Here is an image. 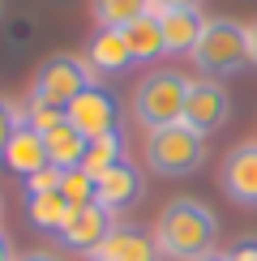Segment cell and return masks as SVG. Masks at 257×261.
Listing matches in <instances>:
<instances>
[{
    "instance_id": "obj_1",
    "label": "cell",
    "mask_w": 257,
    "mask_h": 261,
    "mask_svg": "<svg viewBox=\"0 0 257 261\" xmlns=\"http://www.w3.org/2000/svg\"><path fill=\"white\" fill-rule=\"evenodd\" d=\"M155 248L171 261H197L219 248V214L197 197H171L155 219Z\"/></svg>"
},
{
    "instance_id": "obj_2",
    "label": "cell",
    "mask_w": 257,
    "mask_h": 261,
    "mask_svg": "<svg viewBox=\"0 0 257 261\" xmlns=\"http://www.w3.org/2000/svg\"><path fill=\"white\" fill-rule=\"evenodd\" d=\"M189 77L176 69H155L146 73L142 82L133 86V120L155 133V128H167V124H180L185 120V103H189Z\"/></svg>"
},
{
    "instance_id": "obj_3",
    "label": "cell",
    "mask_w": 257,
    "mask_h": 261,
    "mask_svg": "<svg viewBox=\"0 0 257 261\" xmlns=\"http://www.w3.org/2000/svg\"><path fill=\"white\" fill-rule=\"evenodd\" d=\"M193 64L206 77H227V73H244L253 64L249 47V26L236 17H210L201 30L197 47H193Z\"/></svg>"
},
{
    "instance_id": "obj_4",
    "label": "cell",
    "mask_w": 257,
    "mask_h": 261,
    "mask_svg": "<svg viewBox=\"0 0 257 261\" xmlns=\"http://www.w3.org/2000/svg\"><path fill=\"white\" fill-rule=\"evenodd\" d=\"M90 86H99V73L90 69V60L78 56V51H56V56L39 60L35 82H30V94H26V99L69 107L82 90H90Z\"/></svg>"
},
{
    "instance_id": "obj_5",
    "label": "cell",
    "mask_w": 257,
    "mask_h": 261,
    "mask_svg": "<svg viewBox=\"0 0 257 261\" xmlns=\"http://www.w3.org/2000/svg\"><path fill=\"white\" fill-rule=\"evenodd\" d=\"M201 163H206V137L193 133L189 124H167L146 137V167L155 176H193Z\"/></svg>"
},
{
    "instance_id": "obj_6",
    "label": "cell",
    "mask_w": 257,
    "mask_h": 261,
    "mask_svg": "<svg viewBox=\"0 0 257 261\" xmlns=\"http://www.w3.org/2000/svg\"><path fill=\"white\" fill-rule=\"evenodd\" d=\"M227 120H232V94L219 86V77H197L189 86V103H185V120L180 124H189L193 133L210 137Z\"/></svg>"
},
{
    "instance_id": "obj_7",
    "label": "cell",
    "mask_w": 257,
    "mask_h": 261,
    "mask_svg": "<svg viewBox=\"0 0 257 261\" xmlns=\"http://www.w3.org/2000/svg\"><path fill=\"white\" fill-rule=\"evenodd\" d=\"M69 124L82 128L90 141L99 137H112L120 133V103H116L112 90H103V86H90V90H82L78 99L69 103Z\"/></svg>"
},
{
    "instance_id": "obj_8",
    "label": "cell",
    "mask_w": 257,
    "mask_h": 261,
    "mask_svg": "<svg viewBox=\"0 0 257 261\" xmlns=\"http://www.w3.org/2000/svg\"><path fill=\"white\" fill-rule=\"evenodd\" d=\"M219 184L223 193L244 205V210H257V141H240L232 146L219 163Z\"/></svg>"
},
{
    "instance_id": "obj_9",
    "label": "cell",
    "mask_w": 257,
    "mask_h": 261,
    "mask_svg": "<svg viewBox=\"0 0 257 261\" xmlns=\"http://www.w3.org/2000/svg\"><path fill=\"white\" fill-rule=\"evenodd\" d=\"M112 227H116V214L103 210L99 201H90V205H73L69 219H64V227H60V244H64V248H78V253L90 257L94 248H99L107 236H112Z\"/></svg>"
},
{
    "instance_id": "obj_10",
    "label": "cell",
    "mask_w": 257,
    "mask_h": 261,
    "mask_svg": "<svg viewBox=\"0 0 257 261\" xmlns=\"http://www.w3.org/2000/svg\"><path fill=\"white\" fill-rule=\"evenodd\" d=\"M142 193H146V176H142V167H137V163H128V159H120L112 171H107V176H99L94 201H99L103 210L120 214V210H128V205L142 201Z\"/></svg>"
},
{
    "instance_id": "obj_11",
    "label": "cell",
    "mask_w": 257,
    "mask_h": 261,
    "mask_svg": "<svg viewBox=\"0 0 257 261\" xmlns=\"http://www.w3.org/2000/svg\"><path fill=\"white\" fill-rule=\"evenodd\" d=\"M90 261H159V248L150 231H142L133 223H116L112 236L90 253Z\"/></svg>"
},
{
    "instance_id": "obj_12",
    "label": "cell",
    "mask_w": 257,
    "mask_h": 261,
    "mask_svg": "<svg viewBox=\"0 0 257 261\" xmlns=\"http://www.w3.org/2000/svg\"><path fill=\"white\" fill-rule=\"evenodd\" d=\"M206 13L201 9H159V26H163L167 56H193L201 30H206Z\"/></svg>"
},
{
    "instance_id": "obj_13",
    "label": "cell",
    "mask_w": 257,
    "mask_h": 261,
    "mask_svg": "<svg viewBox=\"0 0 257 261\" xmlns=\"http://www.w3.org/2000/svg\"><path fill=\"white\" fill-rule=\"evenodd\" d=\"M86 60H90V69L99 73V77L124 73L128 64H133V51H128L124 30H99V35H90V43H86Z\"/></svg>"
},
{
    "instance_id": "obj_14",
    "label": "cell",
    "mask_w": 257,
    "mask_h": 261,
    "mask_svg": "<svg viewBox=\"0 0 257 261\" xmlns=\"http://www.w3.org/2000/svg\"><path fill=\"white\" fill-rule=\"evenodd\" d=\"M5 167H9V171H17L21 180L35 176V171H43V167H52L43 133H35L30 124H21L17 133H13V141H9V150H5Z\"/></svg>"
},
{
    "instance_id": "obj_15",
    "label": "cell",
    "mask_w": 257,
    "mask_h": 261,
    "mask_svg": "<svg viewBox=\"0 0 257 261\" xmlns=\"http://www.w3.org/2000/svg\"><path fill=\"white\" fill-rule=\"evenodd\" d=\"M124 39H128V51H133L137 64H150L159 56H167V43H163V26H159V13H146L137 21L124 26Z\"/></svg>"
},
{
    "instance_id": "obj_16",
    "label": "cell",
    "mask_w": 257,
    "mask_h": 261,
    "mask_svg": "<svg viewBox=\"0 0 257 261\" xmlns=\"http://www.w3.org/2000/svg\"><path fill=\"white\" fill-rule=\"evenodd\" d=\"M47 159H52V167H60V171H69V167H82V159H86V150H90V137L82 133V128H73L69 120H64L60 128H52L47 137Z\"/></svg>"
},
{
    "instance_id": "obj_17",
    "label": "cell",
    "mask_w": 257,
    "mask_h": 261,
    "mask_svg": "<svg viewBox=\"0 0 257 261\" xmlns=\"http://www.w3.org/2000/svg\"><path fill=\"white\" fill-rule=\"evenodd\" d=\"M155 13L150 0H90V17L99 30H124L128 21Z\"/></svg>"
},
{
    "instance_id": "obj_18",
    "label": "cell",
    "mask_w": 257,
    "mask_h": 261,
    "mask_svg": "<svg viewBox=\"0 0 257 261\" xmlns=\"http://www.w3.org/2000/svg\"><path fill=\"white\" fill-rule=\"evenodd\" d=\"M69 210H73V205L64 201L60 193L26 197V214H30V223H35L39 231H56V236H60V227H64V219H69Z\"/></svg>"
},
{
    "instance_id": "obj_19",
    "label": "cell",
    "mask_w": 257,
    "mask_h": 261,
    "mask_svg": "<svg viewBox=\"0 0 257 261\" xmlns=\"http://www.w3.org/2000/svg\"><path fill=\"white\" fill-rule=\"evenodd\" d=\"M120 159H124V133L99 137V141H90V150H86V159H82V171H90V176L99 180V176H107V171H112Z\"/></svg>"
},
{
    "instance_id": "obj_20",
    "label": "cell",
    "mask_w": 257,
    "mask_h": 261,
    "mask_svg": "<svg viewBox=\"0 0 257 261\" xmlns=\"http://www.w3.org/2000/svg\"><path fill=\"white\" fill-rule=\"evenodd\" d=\"M94 189H99V180H94L90 171H82V167H69L60 176V197L69 205H90L94 201Z\"/></svg>"
},
{
    "instance_id": "obj_21",
    "label": "cell",
    "mask_w": 257,
    "mask_h": 261,
    "mask_svg": "<svg viewBox=\"0 0 257 261\" xmlns=\"http://www.w3.org/2000/svg\"><path fill=\"white\" fill-rule=\"evenodd\" d=\"M60 167H43L35 176H26V197H43V193H60Z\"/></svg>"
},
{
    "instance_id": "obj_22",
    "label": "cell",
    "mask_w": 257,
    "mask_h": 261,
    "mask_svg": "<svg viewBox=\"0 0 257 261\" xmlns=\"http://www.w3.org/2000/svg\"><path fill=\"white\" fill-rule=\"evenodd\" d=\"M17 116H13V99H0V163H5V150H9V141H13L17 133Z\"/></svg>"
},
{
    "instance_id": "obj_23",
    "label": "cell",
    "mask_w": 257,
    "mask_h": 261,
    "mask_svg": "<svg viewBox=\"0 0 257 261\" xmlns=\"http://www.w3.org/2000/svg\"><path fill=\"white\" fill-rule=\"evenodd\" d=\"M227 257L232 261H257V236H244V240H236L227 248Z\"/></svg>"
},
{
    "instance_id": "obj_24",
    "label": "cell",
    "mask_w": 257,
    "mask_h": 261,
    "mask_svg": "<svg viewBox=\"0 0 257 261\" xmlns=\"http://www.w3.org/2000/svg\"><path fill=\"white\" fill-rule=\"evenodd\" d=\"M150 5L159 13V9H201V0H150Z\"/></svg>"
},
{
    "instance_id": "obj_25",
    "label": "cell",
    "mask_w": 257,
    "mask_h": 261,
    "mask_svg": "<svg viewBox=\"0 0 257 261\" xmlns=\"http://www.w3.org/2000/svg\"><path fill=\"white\" fill-rule=\"evenodd\" d=\"M17 261H64V257L47 253V248H35V253H17Z\"/></svg>"
},
{
    "instance_id": "obj_26",
    "label": "cell",
    "mask_w": 257,
    "mask_h": 261,
    "mask_svg": "<svg viewBox=\"0 0 257 261\" xmlns=\"http://www.w3.org/2000/svg\"><path fill=\"white\" fill-rule=\"evenodd\" d=\"M0 261H17V253H13V240H9L5 231H0Z\"/></svg>"
},
{
    "instance_id": "obj_27",
    "label": "cell",
    "mask_w": 257,
    "mask_h": 261,
    "mask_svg": "<svg viewBox=\"0 0 257 261\" xmlns=\"http://www.w3.org/2000/svg\"><path fill=\"white\" fill-rule=\"evenodd\" d=\"M249 47H253V64H257V17L249 21Z\"/></svg>"
},
{
    "instance_id": "obj_28",
    "label": "cell",
    "mask_w": 257,
    "mask_h": 261,
    "mask_svg": "<svg viewBox=\"0 0 257 261\" xmlns=\"http://www.w3.org/2000/svg\"><path fill=\"white\" fill-rule=\"evenodd\" d=\"M197 261H232V257L223 253V248H214V253H206V257H197Z\"/></svg>"
},
{
    "instance_id": "obj_29",
    "label": "cell",
    "mask_w": 257,
    "mask_h": 261,
    "mask_svg": "<svg viewBox=\"0 0 257 261\" xmlns=\"http://www.w3.org/2000/svg\"><path fill=\"white\" fill-rule=\"evenodd\" d=\"M0 223H5V197H0Z\"/></svg>"
}]
</instances>
